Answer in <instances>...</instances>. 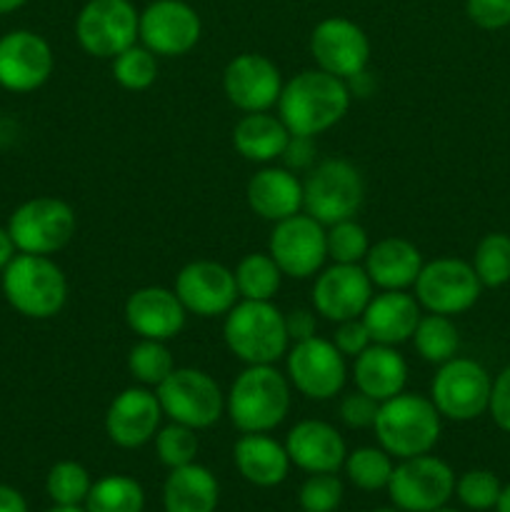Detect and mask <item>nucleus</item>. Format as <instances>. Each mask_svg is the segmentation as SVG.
I'll use <instances>...</instances> for the list:
<instances>
[{"instance_id":"47","label":"nucleus","mask_w":510,"mask_h":512,"mask_svg":"<svg viewBox=\"0 0 510 512\" xmlns=\"http://www.w3.org/2000/svg\"><path fill=\"white\" fill-rule=\"evenodd\" d=\"M315 310L295 308L290 313H285V330H288L290 343H300V340H308L315 335Z\"/></svg>"},{"instance_id":"22","label":"nucleus","mask_w":510,"mask_h":512,"mask_svg":"<svg viewBox=\"0 0 510 512\" xmlns=\"http://www.w3.org/2000/svg\"><path fill=\"white\" fill-rule=\"evenodd\" d=\"M125 323L138 338L145 340H173L180 335L188 320V310L183 308L175 290L160 288V285H148L138 288L125 300Z\"/></svg>"},{"instance_id":"16","label":"nucleus","mask_w":510,"mask_h":512,"mask_svg":"<svg viewBox=\"0 0 510 512\" xmlns=\"http://www.w3.org/2000/svg\"><path fill=\"white\" fill-rule=\"evenodd\" d=\"M203 23L185 0H153L140 13L138 38L158 58H180L198 45Z\"/></svg>"},{"instance_id":"37","label":"nucleus","mask_w":510,"mask_h":512,"mask_svg":"<svg viewBox=\"0 0 510 512\" xmlns=\"http://www.w3.org/2000/svg\"><path fill=\"white\" fill-rule=\"evenodd\" d=\"M90 488H93L90 473L75 460H60L45 478V493L55 505H85Z\"/></svg>"},{"instance_id":"24","label":"nucleus","mask_w":510,"mask_h":512,"mask_svg":"<svg viewBox=\"0 0 510 512\" xmlns=\"http://www.w3.org/2000/svg\"><path fill=\"white\" fill-rule=\"evenodd\" d=\"M250 210L268 223H280L303 213V180L290 168H263L248 180L245 188Z\"/></svg>"},{"instance_id":"11","label":"nucleus","mask_w":510,"mask_h":512,"mask_svg":"<svg viewBox=\"0 0 510 512\" xmlns=\"http://www.w3.org/2000/svg\"><path fill=\"white\" fill-rule=\"evenodd\" d=\"M140 13L130 0H88L75 18V38L88 55L113 60L138 40Z\"/></svg>"},{"instance_id":"5","label":"nucleus","mask_w":510,"mask_h":512,"mask_svg":"<svg viewBox=\"0 0 510 512\" xmlns=\"http://www.w3.org/2000/svg\"><path fill=\"white\" fill-rule=\"evenodd\" d=\"M223 338L245 365H275L290 348L285 313L273 300H238L225 313Z\"/></svg>"},{"instance_id":"36","label":"nucleus","mask_w":510,"mask_h":512,"mask_svg":"<svg viewBox=\"0 0 510 512\" xmlns=\"http://www.w3.org/2000/svg\"><path fill=\"white\" fill-rule=\"evenodd\" d=\"M128 370L140 385H145V388H158L175 370V360L163 340L140 338L128 353Z\"/></svg>"},{"instance_id":"44","label":"nucleus","mask_w":510,"mask_h":512,"mask_svg":"<svg viewBox=\"0 0 510 512\" xmlns=\"http://www.w3.org/2000/svg\"><path fill=\"white\" fill-rule=\"evenodd\" d=\"M465 15L483 30H503L510 25V0H465Z\"/></svg>"},{"instance_id":"3","label":"nucleus","mask_w":510,"mask_h":512,"mask_svg":"<svg viewBox=\"0 0 510 512\" xmlns=\"http://www.w3.org/2000/svg\"><path fill=\"white\" fill-rule=\"evenodd\" d=\"M0 288L15 313L30 320H50L68 303V278L50 255L15 253L0 273Z\"/></svg>"},{"instance_id":"9","label":"nucleus","mask_w":510,"mask_h":512,"mask_svg":"<svg viewBox=\"0 0 510 512\" xmlns=\"http://www.w3.org/2000/svg\"><path fill=\"white\" fill-rule=\"evenodd\" d=\"M493 378L488 370L470 358H450L438 365L433 383H430V400L438 408L440 418L455 423H470L480 418L490 405Z\"/></svg>"},{"instance_id":"30","label":"nucleus","mask_w":510,"mask_h":512,"mask_svg":"<svg viewBox=\"0 0 510 512\" xmlns=\"http://www.w3.org/2000/svg\"><path fill=\"white\" fill-rule=\"evenodd\" d=\"M220 485L205 465L190 463L170 470L163 485L165 512H215Z\"/></svg>"},{"instance_id":"17","label":"nucleus","mask_w":510,"mask_h":512,"mask_svg":"<svg viewBox=\"0 0 510 512\" xmlns=\"http://www.w3.org/2000/svg\"><path fill=\"white\" fill-rule=\"evenodd\" d=\"M55 68L48 40L33 30H10L0 35V88L8 93H33L43 88Z\"/></svg>"},{"instance_id":"12","label":"nucleus","mask_w":510,"mask_h":512,"mask_svg":"<svg viewBox=\"0 0 510 512\" xmlns=\"http://www.w3.org/2000/svg\"><path fill=\"white\" fill-rule=\"evenodd\" d=\"M285 370L290 388L298 390L303 398L320 403L335 398L348 380L345 355L335 348L333 340L320 335L290 345L285 353Z\"/></svg>"},{"instance_id":"49","label":"nucleus","mask_w":510,"mask_h":512,"mask_svg":"<svg viewBox=\"0 0 510 512\" xmlns=\"http://www.w3.org/2000/svg\"><path fill=\"white\" fill-rule=\"evenodd\" d=\"M0 512H28V503L18 490L0 483Z\"/></svg>"},{"instance_id":"20","label":"nucleus","mask_w":510,"mask_h":512,"mask_svg":"<svg viewBox=\"0 0 510 512\" xmlns=\"http://www.w3.org/2000/svg\"><path fill=\"white\" fill-rule=\"evenodd\" d=\"M373 288L363 265L333 263L320 270L313 285V310L330 323H343L363 315L373 298Z\"/></svg>"},{"instance_id":"34","label":"nucleus","mask_w":510,"mask_h":512,"mask_svg":"<svg viewBox=\"0 0 510 512\" xmlns=\"http://www.w3.org/2000/svg\"><path fill=\"white\" fill-rule=\"evenodd\" d=\"M343 468L355 488L365 490V493H375V490L388 488L395 465L393 455L385 453L383 448H358L348 453Z\"/></svg>"},{"instance_id":"43","label":"nucleus","mask_w":510,"mask_h":512,"mask_svg":"<svg viewBox=\"0 0 510 512\" xmlns=\"http://www.w3.org/2000/svg\"><path fill=\"white\" fill-rule=\"evenodd\" d=\"M378 408H380L378 400L360 393V390H353V393H348L343 400H340L338 413H340V420H343L348 428L365 430V428H373Z\"/></svg>"},{"instance_id":"14","label":"nucleus","mask_w":510,"mask_h":512,"mask_svg":"<svg viewBox=\"0 0 510 512\" xmlns=\"http://www.w3.org/2000/svg\"><path fill=\"white\" fill-rule=\"evenodd\" d=\"M413 288L415 300L428 313L460 315L478 303L483 285L465 260L435 258L423 265Z\"/></svg>"},{"instance_id":"4","label":"nucleus","mask_w":510,"mask_h":512,"mask_svg":"<svg viewBox=\"0 0 510 512\" xmlns=\"http://www.w3.org/2000/svg\"><path fill=\"white\" fill-rule=\"evenodd\" d=\"M440 420L443 418L433 400L403 390L395 398L380 403L373 430L385 453L405 460L430 453L438 445L443 430Z\"/></svg>"},{"instance_id":"50","label":"nucleus","mask_w":510,"mask_h":512,"mask_svg":"<svg viewBox=\"0 0 510 512\" xmlns=\"http://www.w3.org/2000/svg\"><path fill=\"white\" fill-rule=\"evenodd\" d=\"M15 253H18V250H15V243H13V238H10L8 228H3V225H0V273H3L5 265L15 258Z\"/></svg>"},{"instance_id":"27","label":"nucleus","mask_w":510,"mask_h":512,"mask_svg":"<svg viewBox=\"0 0 510 512\" xmlns=\"http://www.w3.org/2000/svg\"><path fill=\"white\" fill-rule=\"evenodd\" d=\"M423 255L405 238H383L370 245L363 260L370 283L380 290H408L423 270Z\"/></svg>"},{"instance_id":"42","label":"nucleus","mask_w":510,"mask_h":512,"mask_svg":"<svg viewBox=\"0 0 510 512\" xmlns=\"http://www.w3.org/2000/svg\"><path fill=\"white\" fill-rule=\"evenodd\" d=\"M303 512H335L343 503V483L335 473H313L300 488Z\"/></svg>"},{"instance_id":"31","label":"nucleus","mask_w":510,"mask_h":512,"mask_svg":"<svg viewBox=\"0 0 510 512\" xmlns=\"http://www.w3.org/2000/svg\"><path fill=\"white\" fill-rule=\"evenodd\" d=\"M413 345L425 363L443 365L458 355L460 333L450 315L428 313L420 315V323L413 333Z\"/></svg>"},{"instance_id":"51","label":"nucleus","mask_w":510,"mask_h":512,"mask_svg":"<svg viewBox=\"0 0 510 512\" xmlns=\"http://www.w3.org/2000/svg\"><path fill=\"white\" fill-rule=\"evenodd\" d=\"M25 3H28V0H0V15L15 13V10L23 8Z\"/></svg>"},{"instance_id":"8","label":"nucleus","mask_w":510,"mask_h":512,"mask_svg":"<svg viewBox=\"0 0 510 512\" xmlns=\"http://www.w3.org/2000/svg\"><path fill=\"white\" fill-rule=\"evenodd\" d=\"M165 418L170 423L205 430L218 423L225 413V395L220 385L205 370L175 368L155 388Z\"/></svg>"},{"instance_id":"1","label":"nucleus","mask_w":510,"mask_h":512,"mask_svg":"<svg viewBox=\"0 0 510 512\" xmlns=\"http://www.w3.org/2000/svg\"><path fill=\"white\" fill-rule=\"evenodd\" d=\"M348 80L310 68L283 83L278 115L290 135L315 138L345 118L350 108Z\"/></svg>"},{"instance_id":"25","label":"nucleus","mask_w":510,"mask_h":512,"mask_svg":"<svg viewBox=\"0 0 510 512\" xmlns=\"http://www.w3.org/2000/svg\"><path fill=\"white\" fill-rule=\"evenodd\" d=\"M420 303L408 290H380L363 310V323L373 343L400 345L413 338L420 323Z\"/></svg>"},{"instance_id":"6","label":"nucleus","mask_w":510,"mask_h":512,"mask_svg":"<svg viewBox=\"0 0 510 512\" xmlns=\"http://www.w3.org/2000/svg\"><path fill=\"white\" fill-rule=\"evenodd\" d=\"M8 233L15 250L28 255H55L73 240L78 230L75 210L53 195H38L10 213Z\"/></svg>"},{"instance_id":"48","label":"nucleus","mask_w":510,"mask_h":512,"mask_svg":"<svg viewBox=\"0 0 510 512\" xmlns=\"http://www.w3.org/2000/svg\"><path fill=\"white\" fill-rule=\"evenodd\" d=\"M313 138H303V135H293L285 148L283 160L288 163V168H308L313 163Z\"/></svg>"},{"instance_id":"18","label":"nucleus","mask_w":510,"mask_h":512,"mask_svg":"<svg viewBox=\"0 0 510 512\" xmlns=\"http://www.w3.org/2000/svg\"><path fill=\"white\" fill-rule=\"evenodd\" d=\"M175 295L183 308L198 318H225L240 300L235 273L215 260H193L175 275Z\"/></svg>"},{"instance_id":"33","label":"nucleus","mask_w":510,"mask_h":512,"mask_svg":"<svg viewBox=\"0 0 510 512\" xmlns=\"http://www.w3.org/2000/svg\"><path fill=\"white\" fill-rule=\"evenodd\" d=\"M233 273L240 300H273L285 278L270 253L245 255Z\"/></svg>"},{"instance_id":"29","label":"nucleus","mask_w":510,"mask_h":512,"mask_svg":"<svg viewBox=\"0 0 510 512\" xmlns=\"http://www.w3.org/2000/svg\"><path fill=\"white\" fill-rule=\"evenodd\" d=\"M290 130L270 110L263 113H245L233 128V145L250 163H273L283 158L290 143Z\"/></svg>"},{"instance_id":"28","label":"nucleus","mask_w":510,"mask_h":512,"mask_svg":"<svg viewBox=\"0 0 510 512\" xmlns=\"http://www.w3.org/2000/svg\"><path fill=\"white\" fill-rule=\"evenodd\" d=\"M233 463L238 473L255 488H275L288 478L290 458L285 443L268 433H243L233 448Z\"/></svg>"},{"instance_id":"45","label":"nucleus","mask_w":510,"mask_h":512,"mask_svg":"<svg viewBox=\"0 0 510 512\" xmlns=\"http://www.w3.org/2000/svg\"><path fill=\"white\" fill-rule=\"evenodd\" d=\"M333 345L345 355V358H358L368 345H373V338H370L368 328H365L363 318L343 320V323H335Z\"/></svg>"},{"instance_id":"52","label":"nucleus","mask_w":510,"mask_h":512,"mask_svg":"<svg viewBox=\"0 0 510 512\" xmlns=\"http://www.w3.org/2000/svg\"><path fill=\"white\" fill-rule=\"evenodd\" d=\"M495 510L510 512V485H505V488L500 490V498H498V505H495Z\"/></svg>"},{"instance_id":"39","label":"nucleus","mask_w":510,"mask_h":512,"mask_svg":"<svg viewBox=\"0 0 510 512\" xmlns=\"http://www.w3.org/2000/svg\"><path fill=\"white\" fill-rule=\"evenodd\" d=\"M325 243H328V258L343 265H360L370 250L368 230L355 218L328 225Z\"/></svg>"},{"instance_id":"21","label":"nucleus","mask_w":510,"mask_h":512,"mask_svg":"<svg viewBox=\"0 0 510 512\" xmlns=\"http://www.w3.org/2000/svg\"><path fill=\"white\" fill-rule=\"evenodd\" d=\"M163 408L158 395L145 385H133L115 395L105 413V433L118 448L135 450L148 445L160 430Z\"/></svg>"},{"instance_id":"23","label":"nucleus","mask_w":510,"mask_h":512,"mask_svg":"<svg viewBox=\"0 0 510 512\" xmlns=\"http://www.w3.org/2000/svg\"><path fill=\"white\" fill-rule=\"evenodd\" d=\"M290 463L305 473H338L348 458V448L338 430L325 420H300L285 438Z\"/></svg>"},{"instance_id":"7","label":"nucleus","mask_w":510,"mask_h":512,"mask_svg":"<svg viewBox=\"0 0 510 512\" xmlns=\"http://www.w3.org/2000/svg\"><path fill=\"white\" fill-rule=\"evenodd\" d=\"M365 200V183L350 160L328 158L315 165L303 180V213L325 228L355 218Z\"/></svg>"},{"instance_id":"55","label":"nucleus","mask_w":510,"mask_h":512,"mask_svg":"<svg viewBox=\"0 0 510 512\" xmlns=\"http://www.w3.org/2000/svg\"><path fill=\"white\" fill-rule=\"evenodd\" d=\"M433 512H460V510H450V508H438V510H433Z\"/></svg>"},{"instance_id":"35","label":"nucleus","mask_w":510,"mask_h":512,"mask_svg":"<svg viewBox=\"0 0 510 512\" xmlns=\"http://www.w3.org/2000/svg\"><path fill=\"white\" fill-rule=\"evenodd\" d=\"M473 270L483 288H503L510 283V235L488 233L473 255Z\"/></svg>"},{"instance_id":"32","label":"nucleus","mask_w":510,"mask_h":512,"mask_svg":"<svg viewBox=\"0 0 510 512\" xmlns=\"http://www.w3.org/2000/svg\"><path fill=\"white\" fill-rule=\"evenodd\" d=\"M83 508L88 512H143L145 490L130 475H105L95 480Z\"/></svg>"},{"instance_id":"38","label":"nucleus","mask_w":510,"mask_h":512,"mask_svg":"<svg viewBox=\"0 0 510 512\" xmlns=\"http://www.w3.org/2000/svg\"><path fill=\"white\" fill-rule=\"evenodd\" d=\"M113 78L125 90H148L158 78V55L145 45H130L113 58Z\"/></svg>"},{"instance_id":"53","label":"nucleus","mask_w":510,"mask_h":512,"mask_svg":"<svg viewBox=\"0 0 510 512\" xmlns=\"http://www.w3.org/2000/svg\"><path fill=\"white\" fill-rule=\"evenodd\" d=\"M45 512H88V510H85L83 505H53V508Z\"/></svg>"},{"instance_id":"10","label":"nucleus","mask_w":510,"mask_h":512,"mask_svg":"<svg viewBox=\"0 0 510 512\" xmlns=\"http://www.w3.org/2000/svg\"><path fill=\"white\" fill-rule=\"evenodd\" d=\"M390 503L403 512H433L455 495V473L435 455H415L395 465L388 483Z\"/></svg>"},{"instance_id":"40","label":"nucleus","mask_w":510,"mask_h":512,"mask_svg":"<svg viewBox=\"0 0 510 512\" xmlns=\"http://www.w3.org/2000/svg\"><path fill=\"white\" fill-rule=\"evenodd\" d=\"M198 430L188 428V425L180 423H170L165 428H160L155 433V453H158L160 463L165 468H183V465L195 463L198 458Z\"/></svg>"},{"instance_id":"26","label":"nucleus","mask_w":510,"mask_h":512,"mask_svg":"<svg viewBox=\"0 0 510 512\" xmlns=\"http://www.w3.org/2000/svg\"><path fill=\"white\" fill-rule=\"evenodd\" d=\"M355 390L370 395L378 403L395 398L408 383V363L395 350V345L373 343L353 358Z\"/></svg>"},{"instance_id":"15","label":"nucleus","mask_w":510,"mask_h":512,"mask_svg":"<svg viewBox=\"0 0 510 512\" xmlns=\"http://www.w3.org/2000/svg\"><path fill=\"white\" fill-rule=\"evenodd\" d=\"M310 55L315 68L343 80H355L365 75L370 63V40L358 23L348 18L320 20L310 33Z\"/></svg>"},{"instance_id":"54","label":"nucleus","mask_w":510,"mask_h":512,"mask_svg":"<svg viewBox=\"0 0 510 512\" xmlns=\"http://www.w3.org/2000/svg\"><path fill=\"white\" fill-rule=\"evenodd\" d=\"M373 512H403V510H398V508H378V510H373Z\"/></svg>"},{"instance_id":"41","label":"nucleus","mask_w":510,"mask_h":512,"mask_svg":"<svg viewBox=\"0 0 510 512\" xmlns=\"http://www.w3.org/2000/svg\"><path fill=\"white\" fill-rule=\"evenodd\" d=\"M500 490H503V485H500L498 475L490 473V470H468V473L455 480L458 500L465 508L475 512L493 510L498 505Z\"/></svg>"},{"instance_id":"13","label":"nucleus","mask_w":510,"mask_h":512,"mask_svg":"<svg viewBox=\"0 0 510 512\" xmlns=\"http://www.w3.org/2000/svg\"><path fill=\"white\" fill-rule=\"evenodd\" d=\"M268 253L283 270L285 278H313L315 273L323 270V263L328 260L325 225L308 213H295L280 223H273Z\"/></svg>"},{"instance_id":"46","label":"nucleus","mask_w":510,"mask_h":512,"mask_svg":"<svg viewBox=\"0 0 510 512\" xmlns=\"http://www.w3.org/2000/svg\"><path fill=\"white\" fill-rule=\"evenodd\" d=\"M488 413L500 430L510 433V365L493 380Z\"/></svg>"},{"instance_id":"19","label":"nucleus","mask_w":510,"mask_h":512,"mask_svg":"<svg viewBox=\"0 0 510 512\" xmlns=\"http://www.w3.org/2000/svg\"><path fill=\"white\" fill-rule=\"evenodd\" d=\"M223 93L230 105L243 113H263L278 105L283 75L270 58L260 53H240L225 65Z\"/></svg>"},{"instance_id":"2","label":"nucleus","mask_w":510,"mask_h":512,"mask_svg":"<svg viewBox=\"0 0 510 512\" xmlns=\"http://www.w3.org/2000/svg\"><path fill=\"white\" fill-rule=\"evenodd\" d=\"M228 418L240 433H270L290 413V380L275 365H245L225 395Z\"/></svg>"}]
</instances>
